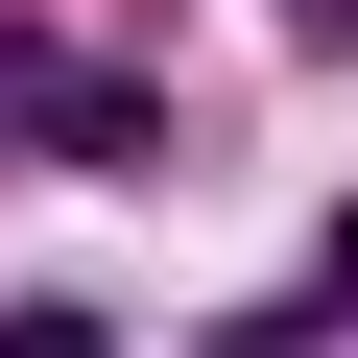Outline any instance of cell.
Segmentation results:
<instances>
[{
	"instance_id": "1",
	"label": "cell",
	"mask_w": 358,
	"mask_h": 358,
	"mask_svg": "<svg viewBox=\"0 0 358 358\" xmlns=\"http://www.w3.org/2000/svg\"><path fill=\"white\" fill-rule=\"evenodd\" d=\"M0 143H48V167H143V72H96L72 24H0Z\"/></svg>"
},
{
	"instance_id": "2",
	"label": "cell",
	"mask_w": 358,
	"mask_h": 358,
	"mask_svg": "<svg viewBox=\"0 0 358 358\" xmlns=\"http://www.w3.org/2000/svg\"><path fill=\"white\" fill-rule=\"evenodd\" d=\"M0 358H120V334H96V310H0Z\"/></svg>"
},
{
	"instance_id": "3",
	"label": "cell",
	"mask_w": 358,
	"mask_h": 358,
	"mask_svg": "<svg viewBox=\"0 0 358 358\" xmlns=\"http://www.w3.org/2000/svg\"><path fill=\"white\" fill-rule=\"evenodd\" d=\"M287 24H358V0H287Z\"/></svg>"
}]
</instances>
